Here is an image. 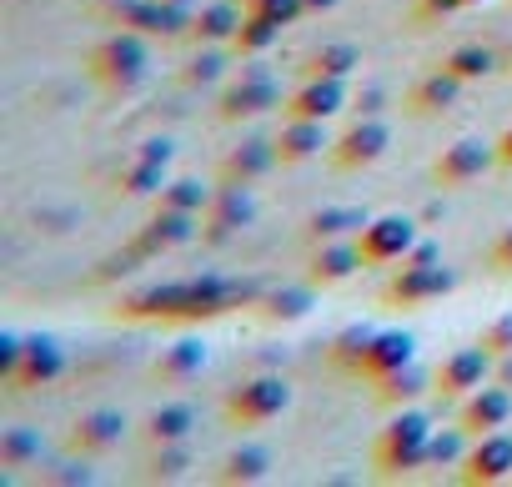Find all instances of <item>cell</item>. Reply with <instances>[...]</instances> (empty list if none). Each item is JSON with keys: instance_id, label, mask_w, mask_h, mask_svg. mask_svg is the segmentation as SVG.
<instances>
[{"instance_id": "obj_25", "label": "cell", "mask_w": 512, "mask_h": 487, "mask_svg": "<svg viewBox=\"0 0 512 487\" xmlns=\"http://www.w3.org/2000/svg\"><path fill=\"white\" fill-rule=\"evenodd\" d=\"M191 427H196V412L186 407V402H171V407H156L151 417H146V442H156V447H171V442H186L191 437Z\"/></svg>"}, {"instance_id": "obj_46", "label": "cell", "mask_w": 512, "mask_h": 487, "mask_svg": "<svg viewBox=\"0 0 512 487\" xmlns=\"http://www.w3.org/2000/svg\"><path fill=\"white\" fill-rule=\"evenodd\" d=\"M136 156H146V161H161V166H171V141H146Z\"/></svg>"}, {"instance_id": "obj_28", "label": "cell", "mask_w": 512, "mask_h": 487, "mask_svg": "<svg viewBox=\"0 0 512 487\" xmlns=\"http://www.w3.org/2000/svg\"><path fill=\"white\" fill-rule=\"evenodd\" d=\"M201 367H206V342H196V337H186V342H176L156 357V377H166V382H186Z\"/></svg>"}, {"instance_id": "obj_53", "label": "cell", "mask_w": 512, "mask_h": 487, "mask_svg": "<svg viewBox=\"0 0 512 487\" xmlns=\"http://www.w3.org/2000/svg\"><path fill=\"white\" fill-rule=\"evenodd\" d=\"M251 6H256V0H241V11H251Z\"/></svg>"}, {"instance_id": "obj_39", "label": "cell", "mask_w": 512, "mask_h": 487, "mask_svg": "<svg viewBox=\"0 0 512 487\" xmlns=\"http://www.w3.org/2000/svg\"><path fill=\"white\" fill-rule=\"evenodd\" d=\"M251 11H262V16H272L277 26H297V21L307 16V6H302V0H256Z\"/></svg>"}, {"instance_id": "obj_2", "label": "cell", "mask_w": 512, "mask_h": 487, "mask_svg": "<svg viewBox=\"0 0 512 487\" xmlns=\"http://www.w3.org/2000/svg\"><path fill=\"white\" fill-rule=\"evenodd\" d=\"M427 442H432V422L422 417V412H397L382 432H377V442H372V467H377V477H407V472H417V467H427Z\"/></svg>"}, {"instance_id": "obj_1", "label": "cell", "mask_w": 512, "mask_h": 487, "mask_svg": "<svg viewBox=\"0 0 512 487\" xmlns=\"http://www.w3.org/2000/svg\"><path fill=\"white\" fill-rule=\"evenodd\" d=\"M246 297H256V292L236 287L226 277H186V282H156V287L126 297L116 312L131 322H201V317H216Z\"/></svg>"}, {"instance_id": "obj_21", "label": "cell", "mask_w": 512, "mask_h": 487, "mask_svg": "<svg viewBox=\"0 0 512 487\" xmlns=\"http://www.w3.org/2000/svg\"><path fill=\"white\" fill-rule=\"evenodd\" d=\"M241 0H211V6H201V11H191V41L196 46H216V41H231L236 36V26H241Z\"/></svg>"}, {"instance_id": "obj_5", "label": "cell", "mask_w": 512, "mask_h": 487, "mask_svg": "<svg viewBox=\"0 0 512 487\" xmlns=\"http://www.w3.org/2000/svg\"><path fill=\"white\" fill-rule=\"evenodd\" d=\"M417 247V221L412 216H372L357 231V252L367 267H392Z\"/></svg>"}, {"instance_id": "obj_45", "label": "cell", "mask_w": 512, "mask_h": 487, "mask_svg": "<svg viewBox=\"0 0 512 487\" xmlns=\"http://www.w3.org/2000/svg\"><path fill=\"white\" fill-rule=\"evenodd\" d=\"M437 262H442L437 241H422V236H417V247H412V252L402 257V267H437Z\"/></svg>"}, {"instance_id": "obj_35", "label": "cell", "mask_w": 512, "mask_h": 487, "mask_svg": "<svg viewBox=\"0 0 512 487\" xmlns=\"http://www.w3.org/2000/svg\"><path fill=\"white\" fill-rule=\"evenodd\" d=\"M462 457H467V432H462V427L432 432V442H427V462H432V467H447V462L462 467Z\"/></svg>"}, {"instance_id": "obj_42", "label": "cell", "mask_w": 512, "mask_h": 487, "mask_svg": "<svg viewBox=\"0 0 512 487\" xmlns=\"http://www.w3.org/2000/svg\"><path fill=\"white\" fill-rule=\"evenodd\" d=\"M181 472H186V447H181V442L161 447V457L151 462V477H166V482H171V477H181Z\"/></svg>"}, {"instance_id": "obj_33", "label": "cell", "mask_w": 512, "mask_h": 487, "mask_svg": "<svg viewBox=\"0 0 512 487\" xmlns=\"http://www.w3.org/2000/svg\"><path fill=\"white\" fill-rule=\"evenodd\" d=\"M166 186V166L161 161H146V156H136L131 166H126V176H121V191L126 196H151V191H161Z\"/></svg>"}, {"instance_id": "obj_38", "label": "cell", "mask_w": 512, "mask_h": 487, "mask_svg": "<svg viewBox=\"0 0 512 487\" xmlns=\"http://www.w3.org/2000/svg\"><path fill=\"white\" fill-rule=\"evenodd\" d=\"M492 357H512V312H502V317H492L487 327H482V337H477Z\"/></svg>"}, {"instance_id": "obj_10", "label": "cell", "mask_w": 512, "mask_h": 487, "mask_svg": "<svg viewBox=\"0 0 512 487\" xmlns=\"http://www.w3.org/2000/svg\"><path fill=\"white\" fill-rule=\"evenodd\" d=\"M512 477V437L507 432H482L472 437L467 457H462V482L467 487H492Z\"/></svg>"}, {"instance_id": "obj_43", "label": "cell", "mask_w": 512, "mask_h": 487, "mask_svg": "<svg viewBox=\"0 0 512 487\" xmlns=\"http://www.w3.org/2000/svg\"><path fill=\"white\" fill-rule=\"evenodd\" d=\"M181 76H186V86H211V81L221 76V56H211V51H206V56H196Z\"/></svg>"}, {"instance_id": "obj_17", "label": "cell", "mask_w": 512, "mask_h": 487, "mask_svg": "<svg viewBox=\"0 0 512 487\" xmlns=\"http://www.w3.org/2000/svg\"><path fill=\"white\" fill-rule=\"evenodd\" d=\"M61 372H66V347L56 342V337H26V352H21V367H16V377H11V387H51V382H61Z\"/></svg>"}, {"instance_id": "obj_52", "label": "cell", "mask_w": 512, "mask_h": 487, "mask_svg": "<svg viewBox=\"0 0 512 487\" xmlns=\"http://www.w3.org/2000/svg\"><path fill=\"white\" fill-rule=\"evenodd\" d=\"M502 382H512V357H507V367H502Z\"/></svg>"}, {"instance_id": "obj_16", "label": "cell", "mask_w": 512, "mask_h": 487, "mask_svg": "<svg viewBox=\"0 0 512 487\" xmlns=\"http://www.w3.org/2000/svg\"><path fill=\"white\" fill-rule=\"evenodd\" d=\"M251 216H256L251 191H246V186L221 181V186H216V196H211V206H206V241H226L231 231L251 226Z\"/></svg>"}, {"instance_id": "obj_47", "label": "cell", "mask_w": 512, "mask_h": 487, "mask_svg": "<svg viewBox=\"0 0 512 487\" xmlns=\"http://www.w3.org/2000/svg\"><path fill=\"white\" fill-rule=\"evenodd\" d=\"M462 6H467V0H422V16H452Z\"/></svg>"}, {"instance_id": "obj_55", "label": "cell", "mask_w": 512, "mask_h": 487, "mask_svg": "<svg viewBox=\"0 0 512 487\" xmlns=\"http://www.w3.org/2000/svg\"><path fill=\"white\" fill-rule=\"evenodd\" d=\"M181 6H191V0H181Z\"/></svg>"}, {"instance_id": "obj_31", "label": "cell", "mask_w": 512, "mask_h": 487, "mask_svg": "<svg viewBox=\"0 0 512 487\" xmlns=\"http://www.w3.org/2000/svg\"><path fill=\"white\" fill-rule=\"evenodd\" d=\"M422 387H427V377H422L417 367H402V372H392V377L372 382V392H377V402H382V407H402V402L422 397Z\"/></svg>"}, {"instance_id": "obj_49", "label": "cell", "mask_w": 512, "mask_h": 487, "mask_svg": "<svg viewBox=\"0 0 512 487\" xmlns=\"http://www.w3.org/2000/svg\"><path fill=\"white\" fill-rule=\"evenodd\" d=\"M131 6H136V0H101V11H106V16H116V26H121V16H126Z\"/></svg>"}, {"instance_id": "obj_18", "label": "cell", "mask_w": 512, "mask_h": 487, "mask_svg": "<svg viewBox=\"0 0 512 487\" xmlns=\"http://www.w3.org/2000/svg\"><path fill=\"white\" fill-rule=\"evenodd\" d=\"M121 437H126V417H121V412H111V407L86 412V417L71 427V447H76L81 457H101V452H111Z\"/></svg>"}, {"instance_id": "obj_54", "label": "cell", "mask_w": 512, "mask_h": 487, "mask_svg": "<svg viewBox=\"0 0 512 487\" xmlns=\"http://www.w3.org/2000/svg\"><path fill=\"white\" fill-rule=\"evenodd\" d=\"M467 6H482V0H467Z\"/></svg>"}, {"instance_id": "obj_15", "label": "cell", "mask_w": 512, "mask_h": 487, "mask_svg": "<svg viewBox=\"0 0 512 487\" xmlns=\"http://www.w3.org/2000/svg\"><path fill=\"white\" fill-rule=\"evenodd\" d=\"M347 106V86L332 76H302V86L287 96V116L297 121H332Z\"/></svg>"}, {"instance_id": "obj_24", "label": "cell", "mask_w": 512, "mask_h": 487, "mask_svg": "<svg viewBox=\"0 0 512 487\" xmlns=\"http://www.w3.org/2000/svg\"><path fill=\"white\" fill-rule=\"evenodd\" d=\"M372 216L362 206H327L307 216V241H342L347 231H362Z\"/></svg>"}, {"instance_id": "obj_22", "label": "cell", "mask_w": 512, "mask_h": 487, "mask_svg": "<svg viewBox=\"0 0 512 487\" xmlns=\"http://www.w3.org/2000/svg\"><path fill=\"white\" fill-rule=\"evenodd\" d=\"M277 161H282V156H277V141H246V146H236V151L221 161V181L251 186L256 176H267Z\"/></svg>"}, {"instance_id": "obj_14", "label": "cell", "mask_w": 512, "mask_h": 487, "mask_svg": "<svg viewBox=\"0 0 512 487\" xmlns=\"http://www.w3.org/2000/svg\"><path fill=\"white\" fill-rule=\"evenodd\" d=\"M272 106H282V91H277V81L267 76V71H246L226 96H221V121H241V116H262V111H272Z\"/></svg>"}, {"instance_id": "obj_36", "label": "cell", "mask_w": 512, "mask_h": 487, "mask_svg": "<svg viewBox=\"0 0 512 487\" xmlns=\"http://www.w3.org/2000/svg\"><path fill=\"white\" fill-rule=\"evenodd\" d=\"M41 457V437L36 432H6V437H0V462H6V467H26V462H36Z\"/></svg>"}, {"instance_id": "obj_7", "label": "cell", "mask_w": 512, "mask_h": 487, "mask_svg": "<svg viewBox=\"0 0 512 487\" xmlns=\"http://www.w3.org/2000/svg\"><path fill=\"white\" fill-rule=\"evenodd\" d=\"M492 166H497V141L462 136V141H452V146L432 161V181H437V186H467V181L487 176Z\"/></svg>"}, {"instance_id": "obj_29", "label": "cell", "mask_w": 512, "mask_h": 487, "mask_svg": "<svg viewBox=\"0 0 512 487\" xmlns=\"http://www.w3.org/2000/svg\"><path fill=\"white\" fill-rule=\"evenodd\" d=\"M211 196H216V186H201L196 176H181V181H166V186L156 191V206H171V211H191V216H201V211L211 206Z\"/></svg>"}, {"instance_id": "obj_40", "label": "cell", "mask_w": 512, "mask_h": 487, "mask_svg": "<svg viewBox=\"0 0 512 487\" xmlns=\"http://www.w3.org/2000/svg\"><path fill=\"white\" fill-rule=\"evenodd\" d=\"M41 482H51V487H86V482H91V467H81V462H56V467L41 472Z\"/></svg>"}, {"instance_id": "obj_34", "label": "cell", "mask_w": 512, "mask_h": 487, "mask_svg": "<svg viewBox=\"0 0 512 487\" xmlns=\"http://www.w3.org/2000/svg\"><path fill=\"white\" fill-rule=\"evenodd\" d=\"M367 342H372V332H367V327H347V332H337V337H332V347H327V357H332L337 367H347V372H352V367L362 362V352H367Z\"/></svg>"}, {"instance_id": "obj_48", "label": "cell", "mask_w": 512, "mask_h": 487, "mask_svg": "<svg viewBox=\"0 0 512 487\" xmlns=\"http://www.w3.org/2000/svg\"><path fill=\"white\" fill-rule=\"evenodd\" d=\"M497 166H507V171H512V126L497 136Z\"/></svg>"}, {"instance_id": "obj_26", "label": "cell", "mask_w": 512, "mask_h": 487, "mask_svg": "<svg viewBox=\"0 0 512 487\" xmlns=\"http://www.w3.org/2000/svg\"><path fill=\"white\" fill-rule=\"evenodd\" d=\"M287 26H277L272 16H262V11H246L241 16V26H236V36H231V51L236 56H262V51H272L277 46V36H282Z\"/></svg>"}, {"instance_id": "obj_41", "label": "cell", "mask_w": 512, "mask_h": 487, "mask_svg": "<svg viewBox=\"0 0 512 487\" xmlns=\"http://www.w3.org/2000/svg\"><path fill=\"white\" fill-rule=\"evenodd\" d=\"M487 272H497V277H507V272H512V226H502V231H497V241L487 247Z\"/></svg>"}, {"instance_id": "obj_30", "label": "cell", "mask_w": 512, "mask_h": 487, "mask_svg": "<svg viewBox=\"0 0 512 487\" xmlns=\"http://www.w3.org/2000/svg\"><path fill=\"white\" fill-rule=\"evenodd\" d=\"M267 472H272V457H267L262 447H246V452H231L216 477H221L226 487H236V482H262Z\"/></svg>"}, {"instance_id": "obj_3", "label": "cell", "mask_w": 512, "mask_h": 487, "mask_svg": "<svg viewBox=\"0 0 512 487\" xmlns=\"http://www.w3.org/2000/svg\"><path fill=\"white\" fill-rule=\"evenodd\" d=\"M86 71H91V81H101L106 91H136V86L146 81V71H151L146 36L121 26L116 36H106V41H96V46H91Z\"/></svg>"}, {"instance_id": "obj_51", "label": "cell", "mask_w": 512, "mask_h": 487, "mask_svg": "<svg viewBox=\"0 0 512 487\" xmlns=\"http://www.w3.org/2000/svg\"><path fill=\"white\" fill-rule=\"evenodd\" d=\"M357 106H362V116H377V111H382V91H367Z\"/></svg>"}, {"instance_id": "obj_13", "label": "cell", "mask_w": 512, "mask_h": 487, "mask_svg": "<svg viewBox=\"0 0 512 487\" xmlns=\"http://www.w3.org/2000/svg\"><path fill=\"white\" fill-rule=\"evenodd\" d=\"M507 417H512V392L507 387H477V392H467L462 397V412H457V427L467 432V437H482V432H502L507 427Z\"/></svg>"}, {"instance_id": "obj_50", "label": "cell", "mask_w": 512, "mask_h": 487, "mask_svg": "<svg viewBox=\"0 0 512 487\" xmlns=\"http://www.w3.org/2000/svg\"><path fill=\"white\" fill-rule=\"evenodd\" d=\"M302 6H307V16H327V11L342 6V0H302Z\"/></svg>"}, {"instance_id": "obj_6", "label": "cell", "mask_w": 512, "mask_h": 487, "mask_svg": "<svg viewBox=\"0 0 512 487\" xmlns=\"http://www.w3.org/2000/svg\"><path fill=\"white\" fill-rule=\"evenodd\" d=\"M201 216H191V211H171V206H156V216L136 231V241H131V262H146V257H161V252H176V247H186V241L201 231L196 226Z\"/></svg>"}, {"instance_id": "obj_44", "label": "cell", "mask_w": 512, "mask_h": 487, "mask_svg": "<svg viewBox=\"0 0 512 487\" xmlns=\"http://www.w3.org/2000/svg\"><path fill=\"white\" fill-rule=\"evenodd\" d=\"M21 352H26V337H16V332H6L0 337V377H16V367H21Z\"/></svg>"}, {"instance_id": "obj_37", "label": "cell", "mask_w": 512, "mask_h": 487, "mask_svg": "<svg viewBox=\"0 0 512 487\" xmlns=\"http://www.w3.org/2000/svg\"><path fill=\"white\" fill-rule=\"evenodd\" d=\"M262 312H267L272 322H297V317L312 312V292H272Z\"/></svg>"}, {"instance_id": "obj_20", "label": "cell", "mask_w": 512, "mask_h": 487, "mask_svg": "<svg viewBox=\"0 0 512 487\" xmlns=\"http://www.w3.org/2000/svg\"><path fill=\"white\" fill-rule=\"evenodd\" d=\"M357 267H367L362 252H357V241H322L317 257H312L307 282H312V287H337V282H347Z\"/></svg>"}, {"instance_id": "obj_23", "label": "cell", "mask_w": 512, "mask_h": 487, "mask_svg": "<svg viewBox=\"0 0 512 487\" xmlns=\"http://www.w3.org/2000/svg\"><path fill=\"white\" fill-rule=\"evenodd\" d=\"M322 126H327V121H297V116H287V126H282V136H277L282 166H302V161L322 156V146H332Z\"/></svg>"}, {"instance_id": "obj_8", "label": "cell", "mask_w": 512, "mask_h": 487, "mask_svg": "<svg viewBox=\"0 0 512 487\" xmlns=\"http://www.w3.org/2000/svg\"><path fill=\"white\" fill-rule=\"evenodd\" d=\"M392 146V131L377 121V116H362L357 126H347L327 151H332V166L337 171H362V166H372V161H382V151Z\"/></svg>"}, {"instance_id": "obj_19", "label": "cell", "mask_w": 512, "mask_h": 487, "mask_svg": "<svg viewBox=\"0 0 512 487\" xmlns=\"http://www.w3.org/2000/svg\"><path fill=\"white\" fill-rule=\"evenodd\" d=\"M462 86H467V81H457V76L442 66V71L422 76V81L407 91V101H402V106H407V116H442L447 106H457Z\"/></svg>"}, {"instance_id": "obj_9", "label": "cell", "mask_w": 512, "mask_h": 487, "mask_svg": "<svg viewBox=\"0 0 512 487\" xmlns=\"http://www.w3.org/2000/svg\"><path fill=\"white\" fill-rule=\"evenodd\" d=\"M412 362H417V337L392 327V332H372V342H367L362 362L352 367V377L382 382V377H392V372H402V367H412Z\"/></svg>"}, {"instance_id": "obj_32", "label": "cell", "mask_w": 512, "mask_h": 487, "mask_svg": "<svg viewBox=\"0 0 512 487\" xmlns=\"http://www.w3.org/2000/svg\"><path fill=\"white\" fill-rule=\"evenodd\" d=\"M442 66H447L457 81H482V76H492V71H497V56H492L487 46H457Z\"/></svg>"}, {"instance_id": "obj_12", "label": "cell", "mask_w": 512, "mask_h": 487, "mask_svg": "<svg viewBox=\"0 0 512 487\" xmlns=\"http://www.w3.org/2000/svg\"><path fill=\"white\" fill-rule=\"evenodd\" d=\"M487 372H492V352L477 342V347L452 352V357L437 367L432 387H437V397H467V392H477V387L487 382Z\"/></svg>"}, {"instance_id": "obj_27", "label": "cell", "mask_w": 512, "mask_h": 487, "mask_svg": "<svg viewBox=\"0 0 512 487\" xmlns=\"http://www.w3.org/2000/svg\"><path fill=\"white\" fill-rule=\"evenodd\" d=\"M357 66H362V51H357L352 41H332V46H322V51L307 56L302 76H332V81H347Z\"/></svg>"}, {"instance_id": "obj_4", "label": "cell", "mask_w": 512, "mask_h": 487, "mask_svg": "<svg viewBox=\"0 0 512 487\" xmlns=\"http://www.w3.org/2000/svg\"><path fill=\"white\" fill-rule=\"evenodd\" d=\"M287 407H292V387L282 377H251L226 397V417L236 427H262V422L282 417Z\"/></svg>"}, {"instance_id": "obj_11", "label": "cell", "mask_w": 512, "mask_h": 487, "mask_svg": "<svg viewBox=\"0 0 512 487\" xmlns=\"http://www.w3.org/2000/svg\"><path fill=\"white\" fill-rule=\"evenodd\" d=\"M457 287V277L437 262V267H402L392 282H387V302L392 307H422V302H437V297H447Z\"/></svg>"}]
</instances>
